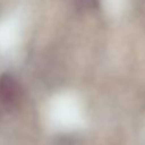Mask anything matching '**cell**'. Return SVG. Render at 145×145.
Segmentation results:
<instances>
[{
	"label": "cell",
	"instance_id": "6da1fadb",
	"mask_svg": "<svg viewBox=\"0 0 145 145\" xmlns=\"http://www.w3.org/2000/svg\"><path fill=\"white\" fill-rule=\"evenodd\" d=\"M74 5L79 10H94L98 7V0H72Z\"/></svg>",
	"mask_w": 145,
	"mask_h": 145
}]
</instances>
